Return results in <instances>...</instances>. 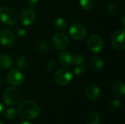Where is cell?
<instances>
[{
	"mask_svg": "<svg viewBox=\"0 0 125 124\" xmlns=\"http://www.w3.org/2000/svg\"><path fill=\"white\" fill-rule=\"evenodd\" d=\"M18 114L26 120L36 119L40 115V108L34 102L30 99H26L20 103L18 106Z\"/></svg>",
	"mask_w": 125,
	"mask_h": 124,
	"instance_id": "cell-1",
	"label": "cell"
},
{
	"mask_svg": "<svg viewBox=\"0 0 125 124\" xmlns=\"http://www.w3.org/2000/svg\"><path fill=\"white\" fill-rule=\"evenodd\" d=\"M0 20L7 26H13L18 22L17 13L10 7H0Z\"/></svg>",
	"mask_w": 125,
	"mask_h": 124,
	"instance_id": "cell-2",
	"label": "cell"
},
{
	"mask_svg": "<svg viewBox=\"0 0 125 124\" xmlns=\"http://www.w3.org/2000/svg\"><path fill=\"white\" fill-rule=\"evenodd\" d=\"M3 99L4 102L8 106L16 105L21 99V91L15 87H9L4 92Z\"/></svg>",
	"mask_w": 125,
	"mask_h": 124,
	"instance_id": "cell-3",
	"label": "cell"
},
{
	"mask_svg": "<svg viewBox=\"0 0 125 124\" xmlns=\"http://www.w3.org/2000/svg\"><path fill=\"white\" fill-rule=\"evenodd\" d=\"M73 80V73L68 69L62 68L58 69L54 74V81L60 86L68 85Z\"/></svg>",
	"mask_w": 125,
	"mask_h": 124,
	"instance_id": "cell-4",
	"label": "cell"
},
{
	"mask_svg": "<svg viewBox=\"0 0 125 124\" xmlns=\"http://www.w3.org/2000/svg\"><path fill=\"white\" fill-rule=\"evenodd\" d=\"M70 44L68 36L63 32H58L53 35L51 39L52 47L57 50H63L66 49Z\"/></svg>",
	"mask_w": 125,
	"mask_h": 124,
	"instance_id": "cell-5",
	"label": "cell"
},
{
	"mask_svg": "<svg viewBox=\"0 0 125 124\" xmlns=\"http://www.w3.org/2000/svg\"><path fill=\"white\" fill-rule=\"evenodd\" d=\"M70 37L75 40H82L88 34L87 29L81 23L73 24L69 30Z\"/></svg>",
	"mask_w": 125,
	"mask_h": 124,
	"instance_id": "cell-6",
	"label": "cell"
},
{
	"mask_svg": "<svg viewBox=\"0 0 125 124\" xmlns=\"http://www.w3.org/2000/svg\"><path fill=\"white\" fill-rule=\"evenodd\" d=\"M86 45L90 51L94 53H97L103 50V40L100 35L92 34L87 40Z\"/></svg>",
	"mask_w": 125,
	"mask_h": 124,
	"instance_id": "cell-7",
	"label": "cell"
},
{
	"mask_svg": "<svg viewBox=\"0 0 125 124\" xmlns=\"http://www.w3.org/2000/svg\"><path fill=\"white\" fill-rule=\"evenodd\" d=\"M125 29L116 30L111 37L112 46L117 50H123L125 48Z\"/></svg>",
	"mask_w": 125,
	"mask_h": 124,
	"instance_id": "cell-8",
	"label": "cell"
},
{
	"mask_svg": "<svg viewBox=\"0 0 125 124\" xmlns=\"http://www.w3.org/2000/svg\"><path fill=\"white\" fill-rule=\"evenodd\" d=\"M7 81L10 85L12 86L13 87H18L23 84L24 77L22 72L18 69H11L7 77Z\"/></svg>",
	"mask_w": 125,
	"mask_h": 124,
	"instance_id": "cell-9",
	"label": "cell"
},
{
	"mask_svg": "<svg viewBox=\"0 0 125 124\" xmlns=\"http://www.w3.org/2000/svg\"><path fill=\"white\" fill-rule=\"evenodd\" d=\"M15 40V37L12 31L7 29L0 30V44L4 47H11Z\"/></svg>",
	"mask_w": 125,
	"mask_h": 124,
	"instance_id": "cell-10",
	"label": "cell"
},
{
	"mask_svg": "<svg viewBox=\"0 0 125 124\" xmlns=\"http://www.w3.org/2000/svg\"><path fill=\"white\" fill-rule=\"evenodd\" d=\"M35 19V12L31 7L25 8L20 12V20L24 26L31 25Z\"/></svg>",
	"mask_w": 125,
	"mask_h": 124,
	"instance_id": "cell-11",
	"label": "cell"
},
{
	"mask_svg": "<svg viewBox=\"0 0 125 124\" xmlns=\"http://www.w3.org/2000/svg\"><path fill=\"white\" fill-rule=\"evenodd\" d=\"M100 95V89L96 85L89 86L85 91V96L87 99L90 101L96 100Z\"/></svg>",
	"mask_w": 125,
	"mask_h": 124,
	"instance_id": "cell-12",
	"label": "cell"
},
{
	"mask_svg": "<svg viewBox=\"0 0 125 124\" xmlns=\"http://www.w3.org/2000/svg\"><path fill=\"white\" fill-rule=\"evenodd\" d=\"M111 89L115 96L121 99L124 98L125 95V86L122 81H114L111 85Z\"/></svg>",
	"mask_w": 125,
	"mask_h": 124,
	"instance_id": "cell-13",
	"label": "cell"
},
{
	"mask_svg": "<svg viewBox=\"0 0 125 124\" xmlns=\"http://www.w3.org/2000/svg\"><path fill=\"white\" fill-rule=\"evenodd\" d=\"M59 62L65 67H70L73 64V56L67 51H64L59 53Z\"/></svg>",
	"mask_w": 125,
	"mask_h": 124,
	"instance_id": "cell-14",
	"label": "cell"
},
{
	"mask_svg": "<svg viewBox=\"0 0 125 124\" xmlns=\"http://www.w3.org/2000/svg\"><path fill=\"white\" fill-rule=\"evenodd\" d=\"M13 64V60L12 57L7 54L0 55V69L2 70L10 69Z\"/></svg>",
	"mask_w": 125,
	"mask_h": 124,
	"instance_id": "cell-15",
	"label": "cell"
},
{
	"mask_svg": "<svg viewBox=\"0 0 125 124\" xmlns=\"http://www.w3.org/2000/svg\"><path fill=\"white\" fill-rule=\"evenodd\" d=\"M86 124H101V118L96 111L90 112L86 118Z\"/></svg>",
	"mask_w": 125,
	"mask_h": 124,
	"instance_id": "cell-16",
	"label": "cell"
},
{
	"mask_svg": "<svg viewBox=\"0 0 125 124\" xmlns=\"http://www.w3.org/2000/svg\"><path fill=\"white\" fill-rule=\"evenodd\" d=\"M90 65L94 69L99 71L103 68L104 61L100 56H93L92 59L90 60Z\"/></svg>",
	"mask_w": 125,
	"mask_h": 124,
	"instance_id": "cell-17",
	"label": "cell"
},
{
	"mask_svg": "<svg viewBox=\"0 0 125 124\" xmlns=\"http://www.w3.org/2000/svg\"><path fill=\"white\" fill-rule=\"evenodd\" d=\"M68 26V20L64 18H58L54 20V27L58 30H64Z\"/></svg>",
	"mask_w": 125,
	"mask_h": 124,
	"instance_id": "cell-18",
	"label": "cell"
},
{
	"mask_svg": "<svg viewBox=\"0 0 125 124\" xmlns=\"http://www.w3.org/2000/svg\"><path fill=\"white\" fill-rule=\"evenodd\" d=\"M94 0H80L79 5L81 9L84 10H89L94 7Z\"/></svg>",
	"mask_w": 125,
	"mask_h": 124,
	"instance_id": "cell-19",
	"label": "cell"
},
{
	"mask_svg": "<svg viewBox=\"0 0 125 124\" xmlns=\"http://www.w3.org/2000/svg\"><path fill=\"white\" fill-rule=\"evenodd\" d=\"M109 109L110 110L113 112H117L121 109L122 107V102L119 99H114L109 103Z\"/></svg>",
	"mask_w": 125,
	"mask_h": 124,
	"instance_id": "cell-20",
	"label": "cell"
},
{
	"mask_svg": "<svg viewBox=\"0 0 125 124\" xmlns=\"http://www.w3.org/2000/svg\"><path fill=\"white\" fill-rule=\"evenodd\" d=\"M86 71H87V68L83 64H82L76 65L75 69H74V73L77 76H83V75L86 74Z\"/></svg>",
	"mask_w": 125,
	"mask_h": 124,
	"instance_id": "cell-21",
	"label": "cell"
},
{
	"mask_svg": "<svg viewBox=\"0 0 125 124\" xmlns=\"http://www.w3.org/2000/svg\"><path fill=\"white\" fill-rule=\"evenodd\" d=\"M17 116V112L13 108H9L7 109L4 113V118L9 121L14 120Z\"/></svg>",
	"mask_w": 125,
	"mask_h": 124,
	"instance_id": "cell-22",
	"label": "cell"
},
{
	"mask_svg": "<svg viewBox=\"0 0 125 124\" xmlns=\"http://www.w3.org/2000/svg\"><path fill=\"white\" fill-rule=\"evenodd\" d=\"M15 64L16 67H18V69H23L26 66L27 62L24 56H19L15 59Z\"/></svg>",
	"mask_w": 125,
	"mask_h": 124,
	"instance_id": "cell-23",
	"label": "cell"
},
{
	"mask_svg": "<svg viewBox=\"0 0 125 124\" xmlns=\"http://www.w3.org/2000/svg\"><path fill=\"white\" fill-rule=\"evenodd\" d=\"M107 10L109 14L111 15H116L119 12V7L115 3H109L108 5H107Z\"/></svg>",
	"mask_w": 125,
	"mask_h": 124,
	"instance_id": "cell-24",
	"label": "cell"
},
{
	"mask_svg": "<svg viewBox=\"0 0 125 124\" xmlns=\"http://www.w3.org/2000/svg\"><path fill=\"white\" fill-rule=\"evenodd\" d=\"M37 46L38 50L40 52H42V53H46L50 50L49 45L46 41H40L37 43Z\"/></svg>",
	"mask_w": 125,
	"mask_h": 124,
	"instance_id": "cell-25",
	"label": "cell"
},
{
	"mask_svg": "<svg viewBox=\"0 0 125 124\" xmlns=\"http://www.w3.org/2000/svg\"><path fill=\"white\" fill-rule=\"evenodd\" d=\"M84 61H85V58L81 53H77L75 56H73V64H75V65L82 64L84 63Z\"/></svg>",
	"mask_w": 125,
	"mask_h": 124,
	"instance_id": "cell-26",
	"label": "cell"
},
{
	"mask_svg": "<svg viewBox=\"0 0 125 124\" xmlns=\"http://www.w3.org/2000/svg\"><path fill=\"white\" fill-rule=\"evenodd\" d=\"M55 65H56V63L53 60H52V59L49 60L47 63V65H46L47 70L48 71H52L55 68Z\"/></svg>",
	"mask_w": 125,
	"mask_h": 124,
	"instance_id": "cell-27",
	"label": "cell"
},
{
	"mask_svg": "<svg viewBox=\"0 0 125 124\" xmlns=\"http://www.w3.org/2000/svg\"><path fill=\"white\" fill-rule=\"evenodd\" d=\"M15 34L18 37H23L26 35V31L25 29L23 28H21V27H19L16 29L15 31Z\"/></svg>",
	"mask_w": 125,
	"mask_h": 124,
	"instance_id": "cell-28",
	"label": "cell"
},
{
	"mask_svg": "<svg viewBox=\"0 0 125 124\" xmlns=\"http://www.w3.org/2000/svg\"><path fill=\"white\" fill-rule=\"evenodd\" d=\"M27 4L29 7H35L37 3H38V0H27Z\"/></svg>",
	"mask_w": 125,
	"mask_h": 124,
	"instance_id": "cell-29",
	"label": "cell"
},
{
	"mask_svg": "<svg viewBox=\"0 0 125 124\" xmlns=\"http://www.w3.org/2000/svg\"><path fill=\"white\" fill-rule=\"evenodd\" d=\"M4 105H3V104H1V103L0 102V114L2 113V112L4 111Z\"/></svg>",
	"mask_w": 125,
	"mask_h": 124,
	"instance_id": "cell-30",
	"label": "cell"
},
{
	"mask_svg": "<svg viewBox=\"0 0 125 124\" xmlns=\"http://www.w3.org/2000/svg\"><path fill=\"white\" fill-rule=\"evenodd\" d=\"M20 124H32L31 122H29V121H22V122H21Z\"/></svg>",
	"mask_w": 125,
	"mask_h": 124,
	"instance_id": "cell-31",
	"label": "cell"
},
{
	"mask_svg": "<svg viewBox=\"0 0 125 124\" xmlns=\"http://www.w3.org/2000/svg\"><path fill=\"white\" fill-rule=\"evenodd\" d=\"M122 25H123V26H125V16H123L122 17Z\"/></svg>",
	"mask_w": 125,
	"mask_h": 124,
	"instance_id": "cell-32",
	"label": "cell"
},
{
	"mask_svg": "<svg viewBox=\"0 0 125 124\" xmlns=\"http://www.w3.org/2000/svg\"><path fill=\"white\" fill-rule=\"evenodd\" d=\"M0 124H2V123H1V122L0 121Z\"/></svg>",
	"mask_w": 125,
	"mask_h": 124,
	"instance_id": "cell-33",
	"label": "cell"
},
{
	"mask_svg": "<svg viewBox=\"0 0 125 124\" xmlns=\"http://www.w3.org/2000/svg\"><path fill=\"white\" fill-rule=\"evenodd\" d=\"M0 85H1V80H0Z\"/></svg>",
	"mask_w": 125,
	"mask_h": 124,
	"instance_id": "cell-34",
	"label": "cell"
}]
</instances>
